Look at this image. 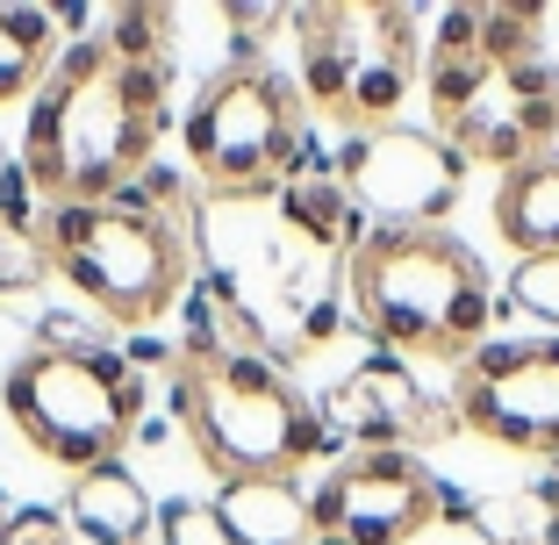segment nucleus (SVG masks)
Returning a JSON list of instances; mask_svg holds the SVG:
<instances>
[{"label":"nucleus","mask_w":559,"mask_h":545,"mask_svg":"<svg viewBox=\"0 0 559 545\" xmlns=\"http://www.w3.org/2000/svg\"><path fill=\"white\" fill-rule=\"evenodd\" d=\"M215 517L237 545H309V496L295 481H215Z\"/></svg>","instance_id":"nucleus-16"},{"label":"nucleus","mask_w":559,"mask_h":545,"mask_svg":"<svg viewBox=\"0 0 559 545\" xmlns=\"http://www.w3.org/2000/svg\"><path fill=\"white\" fill-rule=\"evenodd\" d=\"M359 331L388 345V359H438L460 374L495 323L488 265L466 237L444 223H402V230H366L345 265Z\"/></svg>","instance_id":"nucleus-3"},{"label":"nucleus","mask_w":559,"mask_h":545,"mask_svg":"<svg viewBox=\"0 0 559 545\" xmlns=\"http://www.w3.org/2000/svg\"><path fill=\"white\" fill-rule=\"evenodd\" d=\"M0 545H80V531L66 524V510H15Z\"/></svg>","instance_id":"nucleus-22"},{"label":"nucleus","mask_w":559,"mask_h":545,"mask_svg":"<svg viewBox=\"0 0 559 545\" xmlns=\"http://www.w3.org/2000/svg\"><path fill=\"white\" fill-rule=\"evenodd\" d=\"M301 100H316L345 137L388 130L416 80H424V15L402 0H337L295 8Z\"/></svg>","instance_id":"nucleus-7"},{"label":"nucleus","mask_w":559,"mask_h":545,"mask_svg":"<svg viewBox=\"0 0 559 545\" xmlns=\"http://www.w3.org/2000/svg\"><path fill=\"white\" fill-rule=\"evenodd\" d=\"M50 273V245H44V223L29 215H0V295H22Z\"/></svg>","instance_id":"nucleus-19"},{"label":"nucleus","mask_w":559,"mask_h":545,"mask_svg":"<svg viewBox=\"0 0 559 545\" xmlns=\"http://www.w3.org/2000/svg\"><path fill=\"white\" fill-rule=\"evenodd\" d=\"M50 72V15L36 8H0V108L29 100Z\"/></svg>","instance_id":"nucleus-17"},{"label":"nucleus","mask_w":559,"mask_h":545,"mask_svg":"<svg viewBox=\"0 0 559 545\" xmlns=\"http://www.w3.org/2000/svg\"><path fill=\"white\" fill-rule=\"evenodd\" d=\"M444 144L480 166H524L559 151V66L552 58H524V66H495L488 86L466 100V116L444 122Z\"/></svg>","instance_id":"nucleus-11"},{"label":"nucleus","mask_w":559,"mask_h":545,"mask_svg":"<svg viewBox=\"0 0 559 545\" xmlns=\"http://www.w3.org/2000/svg\"><path fill=\"white\" fill-rule=\"evenodd\" d=\"M180 144L209 201H265L301 166V86L259 50L215 66L180 116Z\"/></svg>","instance_id":"nucleus-6"},{"label":"nucleus","mask_w":559,"mask_h":545,"mask_svg":"<svg viewBox=\"0 0 559 545\" xmlns=\"http://www.w3.org/2000/svg\"><path fill=\"white\" fill-rule=\"evenodd\" d=\"M337 180H345L352 209L373 215V230H402V223H444V209L460 201L466 158L438 130L388 122L337 151Z\"/></svg>","instance_id":"nucleus-10"},{"label":"nucleus","mask_w":559,"mask_h":545,"mask_svg":"<svg viewBox=\"0 0 559 545\" xmlns=\"http://www.w3.org/2000/svg\"><path fill=\"white\" fill-rule=\"evenodd\" d=\"M8 424L29 438L36 460H50L58 474H94L116 466L122 446L144 424V374L122 352H108L100 337H36L8 380H0Z\"/></svg>","instance_id":"nucleus-5"},{"label":"nucleus","mask_w":559,"mask_h":545,"mask_svg":"<svg viewBox=\"0 0 559 545\" xmlns=\"http://www.w3.org/2000/svg\"><path fill=\"white\" fill-rule=\"evenodd\" d=\"M66 524L80 531L86 545H144L151 531H158V502H151V488L116 460V466H94V474L72 481Z\"/></svg>","instance_id":"nucleus-14"},{"label":"nucleus","mask_w":559,"mask_h":545,"mask_svg":"<svg viewBox=\"0 0 559 545\" xmlns=\"http://www.w3.org/2000/svg\"><path fill=\"white\" fill-rule=\"evenodd\" d=\"M444 517V488L416 452H345L309 496V545H409Z\"/></svg>","instance_id":"nucleus-9"},{"label":"nucleus","mask_w":559,"mask_h":545,"mask_svg":"<svg viewBox=\"0 0 559 545\" xmlns=\"http://www.w3.org/2000/svg\"><path fill=\"white\" fill-rule=\"evenodd\" d=\"M144 545H158V531H151V538H144Z\"/></svg>","instance_id":"nucleus-25"},{"label":"nucleus","mask_w":559,"mask_h":545,"mask_svg":"<svg viewBox=\"0 0 559 545\" xmlns=\"http://www.w3.org/2000/svg\"><path fill=\"white\" fill-rule=\"evenodd\" d=\"M0 173H8V144H0Z\"/></svg>","instance_id":"nucleus-24"},{"label":"nucleus","mask_w":559,"mask_h":545,"mask_svg":"<svg viewBox=\"0 0 559 545\" xmlns=\"http://www.w3.org/2000/svg\"><path fill=\"white\" fill-rule=\"evenodd\" d=\"M495 230L516 259H559V151L495 180Z\"/></svg>","instance_id":"nucleus-15"},{"label":"nucleus","mask_w":559,"mask_h":545,"mask_svg":"<svg viewBox=\"0 0 559 545\" xmlns=\"http://www.w3.org/2000/svg\"><path fill=\"white\" fill-rule=\"evenodd\" d=\"M173 410L215 481H301V466L330 452L316 402L273 352L187 337V352L173 359Z\"/></svg>","instance_id":"nucleus-4"},{"label":"nucleus","mask_w":559,"mask_h":545,"mask_svg":"<svg viewBox=\"0 0 559 545\" xmlns=\"http://www.w3.org/2000/svg\"><path fill=\"white\" fill-rule=\"evenodd\" d=\"M480 524H488L495 545H559V481L524 488L516 502H488Z\"/></svg>","instance_id":"nucleus-18"},{"label":"nucleus","mask_w":559,"mask_h":545,"mask_svg":"<svg viewBox=\"0 0 559 545\" xmlns=\"http://www.w3.org/2000/svg\"><path fill=\"white\" fill-rule=\"evenodd\" d=\"M158 545H237L215 502H165L158 510Z\"/></svg>","instance_id":"nucleus-20"},{"label":"nucleus","mask_w":559,"mask_h":545,"mask_svg":"<svg viewBox=\"0 0 559 545\" xmlns=\"http://www.w3.org/2000/svg\"><path fill=\"white\" fill-rule=\"evenodd\" d=\"M50 273H66L80 301L108 323H158L194 287V215L173 173H144L136 187L80 209H44Z\"/></svg>","instance_id":"nucleus-2"},{"label":"nucleus","mask_w":559,"mask_h":545,"mask_svg":"<svg viewBox=\"0 0 559 545\" xmlns=\"http://www.w3.org/2000/svg\"><path fill=\"white\" fill-rule=\"evenodd\" d=\"M173 50H122L116 36H80L58 50L29 94L22 180L50 209H80L136 187L165 137Z\"/></svg>","instance_id":"nucleus-1"},{"label":"nucleus","mask_w":559,"mask_h":545,"mask_svg":"<svg viewBox=\"0 0 559 545\" xmlns=\"http://www.w3.org/2000/svg\"><path fill=\"white\" fill-rule=\"evenodd\" d=\"M510 301L531 316H545V323H559V259H524L510 273Z\"/></svg>","instance_id":"nucleus-21"},{"label":"nucleus","mask_w":559,"mask_h":545,"mask_svg":"<svg viewBox=\"0 0 559 545\" xmlns=\"http://www.w3.org/2000/svg\"><path fill=\"white\" fill-rule=\"evenodd\" d=\"M452 424L524 460H559V337L480 345L452 374Z\"/></svg>","instance_id":"nucleus-8"},{"label":"nucleus","mask_w":559,"mask_h":545,"mask_svg":"<svg viewBox=\"0 0 559 545\" xmlns=\"http://www.w3.org/2000/svg\"><path fill=\"white\" fill-rule=\"evenodd\" d=\"M495 58L480 44V8H444L438 36H424V94H430V130L466 116V100L488 86Z\"/></svg>","instance_id":"nucleus-13"},{"label":"nucleus","mask_w":559,"mask_h":545,"mask_svg":"<svg viewBox=\"0 0 559 545\" xmlns=\"http://www.w3.org/2000/svg\"><path fill=\"white\" fill-rule=\"evenodd\" d=\"M323 438H345L352 452H409L438 424H452V402H438L402 359H366L316 402Z\"/></svg>","instance_id":"nucleus-12"},{"label":"nucleus","mask_w":559,"mask_h":545,"mask_svg":"<svg viewBox=\"0 0 559 545\" xmlns=\"http://www.w3.org/2000/svg\"><path fill=\"white\" fill-rule=\"evenodd\" d=\"M8 517H15V510H8V496H0V538H8Z\"/></svg>","instance_id":"nucleus-23"}]
</instances>
